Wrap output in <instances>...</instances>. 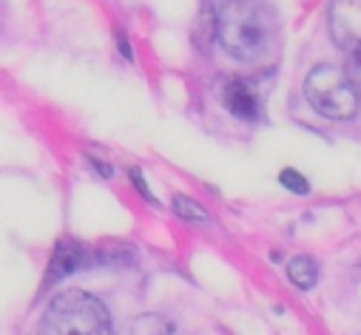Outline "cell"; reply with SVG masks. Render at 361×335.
<instances>
[{
    "label": "cell",
    "mask_w": 361,
    "mask_h": 335,
    "mask_svg": "<svg viewBox=\"0 0 361 335\" xmlns=\"http://www.w3.org/2000/svg\"><path fill=\"white\" fill-rule=\"evenodd\" d=\"M288 279L299 287V290H313L319 282V265L310 256H293L288 262Z\"/></svg>",
    "instance_id": "obj_8"
},
{
    "label": "cell",
    "mask_w": 361,
    "mask_h": 335,
    "mask_svg": "<svg viewBox=\"0 0 361 335\" xmlns=\"http://www.w3.org/2000/svg\"><path fill=\"white\" fill-rule=\"evenodd\" d=\"M222 49L247 65H270L279 54L276 12L264 0H225L216 15Z\"/></svg>",
    "instance_id": "obj_1"
},
{
    "label": "cell",
    "mask_w": 361,
    "mask_h": 335,
    "mask_svg": "<svg viewBox=\"0 0 361 335\" xmlns=\"http://www.w3.org/2000/svg\"><path fill=\"white\" fill-rule=\"evenodd\" d=\"M128 177H131V182H134V188L142 194V199L154 202V196H151V191H148V185H145V177H142V171H140V168H131V171H128Z\"/></svg>",
    "instance_id": "obj_12"
},
{
    "label": "cell",
    "mask_w": 361,
    "mask_h": 335,
    "mask_svg": "<svg viewBox=\"0 0 361 335\" xmlns=\"http://www.w3.org/2000/svg\"><path fill=\"white\" fill-rule=\"evenodd\" d=\"M40 335H111V318L100 298L82 290H63L57 293L43 318Z\"/></svg>",
    "instance_id": "obj_2"
},
{
    "label": "cell",
    "mask_w": 361,
    "mask_h": 335,
    "mask_svg": "<svg viewBox=\"0 0 361 335\" xmlns=\"http://www.w3.org/2000/svg\"><path fill=\"white\" fill-rule=\"evenodd\" d=\"M347 80L353 82V89H355V94H358V100H361V46L350 54V63H347Z\"/></svg>",
    "instance_id": "obj_11"
},
{
    "label": "cell",
    "mask_w": 361,
    "mask_h": 335,
    "mask_svg": "<svg viewBox=\"0 0 361 335\" xmlns=\"http://www.w3.org/2000/svg\"><path fill=\"white\" fill-rule=\"evenodd\" d=\"M222 100H225V108L233 117H242V120H256L259 117V97L250 89V82H245V80H231L225 86Z\"/></svg>",
    "instance_id": "obj_6"
},
{
    "label": "cell",
    "mask_w": 361,
    "mask_h": 335,
    "mask_svg": "<svg viewBox=\"0 0 361 335\" xmlns=\"http://www.w3.org/2000/svg\"><path fill=\"white\" fill-rule=\"evenodd\" d=\"M279 182H282L290 194H310V182H307L299 171H293V168H285V171L279 174Z\"/></svg>",
    "instance_id": "obj_10"
},
{
    "label": "cell",
    "mask_w": 361,
    "mask_h": 335,
    "mask_svg": "<svg viewBox=\"0 0 361 335\" xmlns=\"http://www.w3.org/2000/svg\"><path fill=\"white\" fill-rule=\"evenodd\" d=\"M330 37L347 54H353L361 46V0H333L330 4Z\"/></svg>",
    "instance_id": "obj_4"
},
{
    "label": "cell",
    "mask_w": 361,
    "mask_h": 335,
    "mask_svg": "<svg viewBox=\"0 0 361 335\" xmlns=\"http://www.w3.org/2000/svg\"><path fill=\"white\" fill-rule=\"evenodd\" d=\"M171 208H173V213H176V216H183L185 222H211L208 210H205L202 205H197L191 196L176 194V196H173V202H171Z\"/></svg>",
    "instance_id": "obj_9"
},
{
    "label": "cell",
    "mask_w": 361,
    "mask_h": 335,
    "mask_svg": "<svg viewBox=\"0 0 361 335\" xmlns=\"http://www.w3.org/2000/svg\"><path fill=\"white\" fill-rule=\"evenodd\" d=\"M117 335H179V329L168 318L148 312V315H137V318L126 321L117 329Z\"/></svg>",
    "instance_id": "obj_7"
},
{
    "label": "cell",
    "mask_w": 361,
    "mask_h": 335,
    "mask_svg": "<svg viewBox=\"0 0 361 335\" xmlns=\"http://www.w3.org/2000/svg\"><path fill=\"white\" fill-rule=\"evenodd\" d=\"M305 97L316 114L327 120H350L358 111V94L347 71L336 65H316L305 80Z\"/></svg>",
    "instance_id": "obj_3"
},
{
    "label": "cell",
    "mask_w": 361,
    "mask_h": 335,
    "mask_svg": "<svg viewBox=\"0 0 361 335\" xmlns=\"http://www.w3.org/2000/svg\"><path fill=\"white\" fill-rule=\"evenodd\" d=\"M88 262H92V253H88V250H82L77 241H60L57 250H54V256H51L49 273H46V279H43V290L51 287V284H57L60 279L77 273V270H80L82 265H88Z\"/></svg>",
    "instance_id": "obj_5"
}]
</instances>
